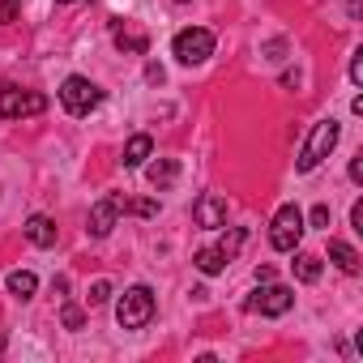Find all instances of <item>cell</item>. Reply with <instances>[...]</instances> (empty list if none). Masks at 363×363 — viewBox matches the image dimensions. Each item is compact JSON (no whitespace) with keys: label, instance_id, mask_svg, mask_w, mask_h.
<instances>
[{"label":"cell","instance_id":"1","mask_svg":"<svg viewBox=\"0 0 363 363\" xmlns=\"http://www.w3.org/2000/svg\"><path fill=\"white\" fill-rule=\"evenodd\" d=\"M337 137H342V124H337L333 116H329V120H316V124H312V133H308V141H303V150H299V158H295V171H299V175L316 171V167L333 154Z\"/></svg>","mask_w":363,"mask_h":363},{"label":"cell","instance_id":"2","mask_svg":"<svg viewBox=\"0 0 363 363\" xmlns=\"http://www.w3.org/2000/svg\"><path fill=\"white\" fill-rule=\"evenodd\" d=\"M154 291L150 286H128L120 299H116V320L120 329H145L154 320Z\"/></svg>","mask_w":363,"mask_h":363},{"label":"cell","instance_id":"3","mask_svg":"<svg viewBox=\"0 0 363 363\" xmlns=\"http://www.w3.org/2000/svg\"><path fill=\"white\" fill-rule=\"evenodd\" d=\"M171 52H175V60L179 65H206L210 56H214V30H206V26H184L175 39H171Z\"/></svg>","mask_w":363,"mask_h":363},{"label":"cell","instance_id":"4","mask_svg":"<svg viewBox=\"0 0 363 363\" xmlns=\"http://www.w3.org/2000/svg\"><path fill=\"white\" fill-rule=\"evenodd\" d=\"M303 210L299 206H282L278 214H274V223H269V244H274V252H295L299 248V240H303Z\"/></svg>","mask_w":363,"mask_h":363},{"label":"cell","instance_id":"5","mask_svg":"<svg viewBox=\"0 0 363 363\" xmlns=\"http://www.w3.org/2000/svg\"><path fill=\"white\" fill-rule=\"evenodd\" d=\"M43 111H48V94L22 90V86H0V116L5 120H26V116H43Z\"/></svg>","mask_w":363,"mask_h":363},{"label":"cell","instance_id":"6","mask_svg":"<svg viewBox=\"0 0 363 363\" xmlns=\"http://www.w3.org/2000/svg\"><path fill=\"white\" fill-rule=\"evenodd\" d=\"M103 103V90L90 82V77H65V86H60V107L69 111V116H90L94 107Z\"/></svg>","mask_w":363,"mask_h":363},{"label":"cell","instance_id":"7","mask_svg":"<svg viewBox=\"0 0 363 363\" xmlns=\"http://www.w3.org/2000/svg\"><path fill=\"white\" fill-rule=\"evenodd\" d=\"M124 214H128V201H124L120 193H107V197H99V201L90 206V218H86V231H90V240H107Z\"/></svg>","mask_w":363,"mask_h":363},{"label":"cell","instance_id":"8","mask_svg":"<svg viewBox=\"0 0 363 363\" xmlns=\"http://www.w3.org/2000/svg\"><path fill=\"white\" fill-rule=\"evenodd\" d=\"M295 308V291L282 286V282H257L252 299H248V312H261V316H286Z\"/></svg>","mask_w":363,"mask_h":363},{"label":"cell","instance_id":"9","mask_svg":"<svg viewBox=\"0 0 363 363\" xmlns=\"http://www.w3.org/2000/svg\"><path fill=\"white\" fill-rule=\"evenodd\" d=\"M193 223L206 227V231H223V227H227V201H223L218 193L197 197V201H193Z\"/></svg>","mask_w":363,"mask_h":363},{"label":"cell","instance_id":"10","mask_svg":"<svg viewBox=\"0 0 363 363\" xmlns=\"http://www.w3.org/2000/svg\"><path fill=\"white\" fill-rule=\"evenodd\" d=\"M111 35H116V48H120V52H128V56H145V48H150V35H145L141 26L124 22V18H116V22H111Z\"/></svg>","mask_w":363,"mask_h":363},{"label":"cell","instance_id":"11","mask_svg":"<svg viewBox=\"0 0 363 363\" xmlns=\"http://www.w3.org/2000/svg\"><path fill=\"white\" fill-rule=\"evenodd\" d=\"M22 231H26V240H30L35 248H56V223H52L48 214H30Z\"/></svg>","mask_w":363,"mask_h":363},{"label":"cell","instance_id":"12","mask_svg":"<svg viewBox=\"0 0 363 363\" xmlns=\"http://www.w3.org/2000/svg\"><path fill=\"white\" fill-rule=\"evenodd\" d=\"M145 179H150V189H171L175 184V179H179V162L175 158H158V162H150L145 167Z\"/></svg>","mask_w":363,"mask_h":363},{"label":"cell","instance_id":"13","mask_svg":"<svg viewBox=\"0 0 363 363\" xmlns=\"http://www.w3.org/2000/svg\"><path fill=\"white\" fill-rule=\"evenodd\" d=\"M154 154V137L150 133H137V137H128V145H124V167H145V158Z\"/></svg>","mask_w":363,"mask_h":363},{"label":"cell","instance_id":"14","mask_svg":"<svg viewBox=\"0 0 363 363\" xmlns=\"http://www.w3.org/2000/svg\"><path fill=\"white\" fill-rule=\"evenodd\" d=\"M193 265H197V269H201L206 278H214V274H223V269L231 265V257H227V252H223V248L214 244V248H197V257H193Z\"/></svg>","mask_w":363,"mask_h":363},{"label":"cell","instance_id":"15","mask_svg":"<svg viewBox=\"0 0 363 363\" xmlns=\"http://www.w3.org/2000/svg\"><path fill=\"white\" fill-rule=\"evenodd\" d=\"M329 261H333L342 274H359V269H363V257H359L350 244H342V240H329Z\"/></svg>","mask_w":363,"mask_h":363},{"label":"cell","instance_id":"16","mask_svg":"<svg viewBox=\"0 0 363 363\" xmlns=\"http://www.w3.org/2000/svg\"><path fill=\"white\" fill-rule=\"evenodd\" d=\"M5 286H9V295H13V299H22V303H26V299H35V291H39V278H35L30 269H13V274L5 278Z\"/></svg>","mask_w":363,"mask_h":363},{"label":"cell","instance_id":"17","mask_svg":"<svg viewBox=\"0 0 363 363\" xmlns=\"http://www.w3.org/2000/svg\"><path fill=\"white\" fill-rule=\"evenodd\" d=\"M291 265H295V278H299V282H316V278H320V269H325V261H320L316 252H295V261H291Z\"/></svg>","mask_w":363,"mask_h":363},{"label":"cell","instance_id":"18","mask_svg":"<svg viewBox=\"0 0 363 363\" xmlns=\"http://www.w3.org/2000/svg\"><path fill=\"white\" fill-rule=\"evenodd\" d=\"M60 320H65V329H73V333H77V329L86 325V312H82L77 303H65V308H60Z\"/></svg>","mask_w":363,"mask_h":363},{"label":"cell","instance_id":"19","mask_svg":"<svg viewBox=\"0 0 363 363\" xmlns=\"http://www.w3.org/2000/svg\"><path fill=\"white\" fill-rule=\"evenodd\" d=\"M86 299H90V308H99V303H107V299H111V282H107V278H99V282L90 286V295H86Z\"/></svg>","mask_w":363,"mask_h":363},{"label":"cell","instance_id":"20","mask_svg":"<svg viewBox=\"0 0 363 363\" xmlns=\"http://www.w3.org/2000/svg\"><path fill=\"white\" fill-rule=\"evenodd\" d=\"M240 244H244V231H240V227H231V231L223 235V244H218V248H223L227 257H235V252H240Z\"/></svg>","mask_w":363,"mask_h":363},{"label":"cell","instance_id":"21","mask_svg":"<svg viewBox=\"0 0 363 363\" xmlns=\"http://www.w3.org/2000/svg\"><path fill=\"white\" fill-rule=\"evenodd\" d=\"M308 223L316 227V231H329V206L320 201V206H312V214H308Z\"/></svg>","mask_w":363,"mask_h":363},{"label":"cell","instance_id":"22","mask_svg":"<svg viewBox=\"0 0 363 363\" xmlns=\"http://www.w3.org/2000/svg\"><path fill=\"white\" fill-rule=\"evenodd\" d=\"M350 82H354V86H363V48H354V52H350Z\"/></svg>","mask_w":363,"mask_h":363},{"label":"cell","instance_id":"23","mask_svg":"<svg viewBox=\"0 0 363 363\" xmlns=\"http://www.w3.org/2000/svg\"><path fill=\"white\" fill-rule=\"evenodd\" d=\"M18 9H22V0H0V26H9L18 18Z\"/></svg>","mask_w":363,"mask_h":363},{"label":"cell","instance_id":"24","mask_svg":"<svg viewBox=\"0 0 363 363\" xmlns=\"http://www.w3.org/2000/svg\"><path fill=\"white\" fill-rule=\"evenodd\" d=\"M133 214H141V218H154L158 214V201H137V206H128Z\"/></svg>","mask_w":363,"mask_h":363},{"label":"cell","instance_id":"25","mask_svg":"<svg viewBox=\"0 0 363 363\" xmlns=\"http://www.w3.org/2000/svg\"><path fill=\"white\" fill-rule=\"evenodd\" d=\"M350 227L363 235V201H354V206H350Z\"/></svg>","mask_w":363,"mask_h":363},{"label":"cell","instance_id":"26","mask_svg":"<svg viewBox=\"0 0 363 363\" xmlns=\"http://www.w3.org/2000/svg\"><path fill=\"white\" fill-rule=\"evenodd\" d=\"M350 179H354V184H363V154L350 158Z\"/></svg>","mask_w":363,"mask_h":363},{"label":"cell","instance_id":"27","mask_svg":"<svg viewBox=\"0 0 363 363\" xmlns=\"http://www.w3.org/2000/svg\"><path fill=\"white\" fill-rule=\"evenodd\" d=\"M56 5H73V0H56Z\"/></svg>","mask_w":363,"mask_h":363},{"label":"cell","instance_id":"28","mask_svg":"<svg viewBox=\"0 0 363 363\" xmlns=\"http://www.w3.org/2000/svg\"><path fill=\"white\" fill-rule=\"evenodd\" d=\"M0 350H5V333H0Z\"/></svg>","mask_w":363,"mask_h":363}]
</instances>
